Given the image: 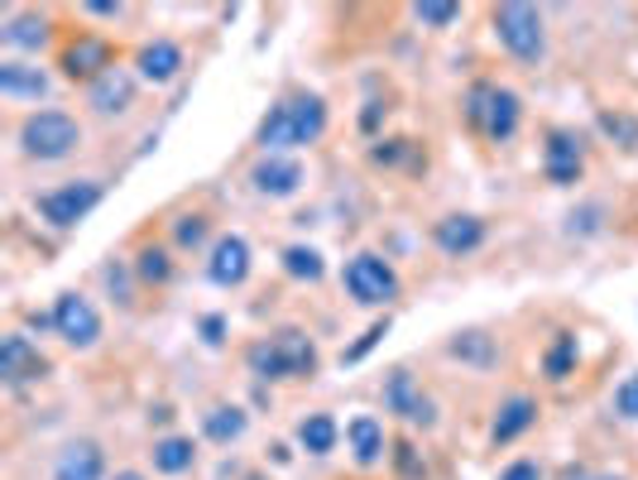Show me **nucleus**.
<instances>
[{"mask_svg": "<svg viewBox=\"0 0 638 480\" xmlns=\"http://www.w3.org/2000/svg\"><path fill=\"white\" fill-rule=\"evenodd\" d=\"M173 236H178V245H197V240L207 236V221H202V216H183V221L173 226Z\"/></svg>", "mask_w": 638, "mask_h": 480, "instance_id": "7c9ffc66", "label": "nucleus"}, {"mask_svg": "<svg viewBox=\"0 0 638 480\" xmlns=\"http://www.w3.org/2000/svg\"><path fill=\"white\" fill-rule=\"evenodd\" d=\"M284 269L293 274V279H308V284H317L322 274H327V264H322L317 250H308V245H288L284 250Z\"/></svg>", "mask_w": 638, "mask_h": 480, "instance_id": "393cba45", "label": "nucleus"}, {"mask_svg": "<svg viewBox=\"0 0 638 480\" xmlns=\"http://www.w3.org/2000/svg\"><path fill=\"white\" fill-rule=\"evenodd\" d=\"M567 480H619V476H595V471H571Z\"/></svg>", "mask_w": 638, "mask_h": 480, "instance_id": "4c0bfd02", "label": "nucleus"}, {"mask_svg": "<svg viewBox=\"0 0 638 480\" xmlns=\"http://www.w3.org/2000/svg\"><path fill=\"white\" fill-rule=\"evenodd\" d=\"M384 404H389L399 418H408V423H423V428L432 423V399L418 389L408 370H394L389 375V384H384Z\"/></svg>", "mask_w": 638, "mask_h": 480, "instance_id": "1a4fd4ad", "label": "nucleus"}, {"mask_svg": "<svg viewBox=\"0 0 638 480\" xmlns=\"http://www.w3.org/2000/svg\"><path fill=\"white\" fill-rule=\"evenodd\" d=\"M495 34L514 58H523V63H538V58L547 53L543 15H538L533 5H499L495 10Z\"/></svg>", "mask_w": 638, "mask_h": 480, "instance_id": "20e7f679", "label": "nucleus"}, {"mask_svg": "<svg viewBox=\"0 0 638 480\" xmlns=\"http://www.w3.org/2000/svg\"><path fill=\"white\" fill-rule=\"evenodd\" d=\"M212 279L221 288H236L250 279V245L240 236H221L212 245Z\"/></svg>", "mask_w": 638, "mask_h": 480, "instance_id": "9b49d317", "label": "nucleus"}, {"mask_svg": "<svg viewBox=\"0 0 638 480\" xmlns=\"http://www.w3.org/2000/svg\"><path fill=\"white\" fill-rule=\"evenodd\" d=\"M615 408H619L624 418H638V375H629V380H624L619 389H615Z\"/></svg>", "mask_w": 638, "mask_h": 480, "instance_id": "c756f323", "label": "nucleus"}, {"mask_svg": "<svg viewBox=\"0 0 638 480\" xmlns=\"http://www.w3.org/2000/svg\"><path fill=\"white\" fill-rule=\"evenodd\" d=\"M452 351H456V356H471V360H490V346H485V336H476V332H471V336H461V341H456Z\"/></svg>", "mask_w": 638, "mask_h": 480, "instance_id": "2f4dec72", "label": "nucleus"}, {"mask_svg": "<svg viewBox=\"0 0 638 480\" xmlns=\"http://www.w3.org/2000/svg\"><path fill=\"white\" fill-rule=\"evenodd\" d=\"M298 442H303L312 456L332 452L336 447V423H332L327 413H312V418H303V423H298Z\"/></svg>", "mask_w": 638, "mask_h": 480, "instance_id": "5701e85b", "label": "nucleus"}, {"mask_svg": "<svg viewBox=\"0 0 638 480\" xmlns=\"http://www.w3.org/2000/svg\"><path fill=\"white\" fill-rule=\"evenodd\" d=\"M394 456H399L404 476H423V466H418V461H413V447H408V442H399V447H394Z\"/></svg>", "mask_w": 638, "mask_h": 480, "instance_id": "f704fd0d", "label": "nucleus"}, {"mask_svg": "<svg viewBox=\"0 0 638 480\" xmlns=\"http://www.w3.org/2000/svg\"><path fill=\"white\" fill-rule=\"evenodd\" d=\"M346 288H351L356 303H389L394 293H399V274L389 269L380 255H356L346 264Z\"/></svg>", "mask_w": 638, "mask_h": 480, "instance_id": "0eeeda50", "label": "nucleus"}, {"mask_svg": "<svg viewBox=\"0 0 638 480\" xmlns=\"http://www.w3.org/2000/svg\"><path fill=\"white\" fill-rule=\"evenodd\" d=\"M533 418H538V404L528 399V394H514V399L499 408V418H495V442H499V447H504V442H514L519 432L533 428Z\"/></svg>", "mask_w": 638, "mask_h": 480, "instance_id": "a211bd4d", "label": "nucleus"}, {"mask_svg": "<svg viewBox=\"0 0 638 480\" xmlns=\"http://www.w3.org/2000/svg\"><path fill=\"white\" fill-rule=\"evenodd\" d=\"M101 197H106L101 183H92V178H77V183H63V188L44 192L39 212H44V221H53V226H77Z\"/></svg>", "mask_w": 638, "mask_h": 480, "instance_id": "423d86ee", "label": "nucleus"}, {"mask_svg": "<svg viewBox=\"0 0 638 480\" xmlns=\"http://www.w3.org/2000/svg\"><path fill=\"white\" fill-rule=\"evenodd\" d=\"M413 15L432 24V29H447V24L461 15V5H452V0H423V5H413Z\"/></svg>", "mask_w": 638, "mask_h": 480, "instance_id": "cd10ccee", "label": "nucleus"}, {"mask_svg": "<svg viewBox=\"0 0 638 480\" xmlns=\"http://www.w3.org/2000/svg\"><path fill=\"white\" fill-rule=\"evenodd\" d=\"M327 130V106L317 96H293V101H279L260 125V144L264 149H288V144H312Z\"/></svg>", "mask_w": 638, "mask_h": 480, "instance_id": "f03ea898", "label": "nucleus"}, {"mask_svg": "<svg viewBox=\"0 0 638 480\" xmlns=\"http://www.w3.org/2000/svg\"><path fill=\"white\" fill-rule=\"evenodd\" d=\"M106 471V456L96 442H72V447L58 456V466H53V480H101Z\"/></svg>", "mask_w": 638, "mask_h": 480, "instance_id": "4468645a", "label": "nucleus"}, {"mask_svg": "<svg viewBox=\"0 0 638 480\" xmlns=\"http://www.w3.org/2000/svg\"><path fill=\"white\" fill-rule=\"evenodd\" d=\"M178 68H183V53H178V44L154 39V44L140 48V72H144L149 82H168Z\"/></svg>", "mask_w": 638, "mask_h": 480, "instance_id": "6ab92c4d", "label": "nucleus"}, {"mask_svg": "<svg viewBox=\"0 0 638 480\" xmlns=\"http://www.w3.org/2000/svg\"><path fill=\"white\" fill-rule=\"evenodd\" d=\"M499 480H538V461H514Z\"/></svg>", "mask_w": 638, "mask_h": 480, "instance_id": "72a5a7b5", "label": "nucleus"}, {"mask_svg": "<svg viewBox=\"0 0 638 480\" xmlns=\"http://www.w3.org/2000/svg\"><path fill=\"white\" fill-rule=\"evenodd\" d=\"M250 370L264 380H303L317 370V346H312L308 332L284 327V332H274L269 341L250 346Z\"/></svg>", "mask_w": 638, "mask_h": 480, "instance_id": "f257e3e1", "label": "nucleus"}, {"mask_svg": "<svg viewBox=\"0 0 638 480\" xmlns=\"http://www.w3.org/2000/svg\"><path fill=\"white\" fill-rule=\"evenodd\" d=\"M351 447H356V461L360 466H375L380 456H384V432L375 418H356L351 423Z\"/></svg>", "mask_w": 638, "mask_h": 480, "instance_id": "412c9836", "label": "nucleus"}, {"mask_svg": "<svg viewBox=\"0 0 638 480\" xmlns=\"http://www.w3.org/2000/svg\"><path fill=\"white\" fill-rule=\"evenodd\" d=\"M480 240H485V221L480 216H447V221H437V245L447 255H471V250H480Z\"/></svg>", "mask_w": 638, "mask_h": 480, "instance_id": "f3484780", "label": "nucleus"}, {"mask_svg": "<svg viewBox=\"0 0 638 480\" xmlns=\"http://www.w3.org/2000/svg\"><path fill=\"white\" fill-rule=\"evenodd\" d=\"M466 116H471V125H480L490 140H509L514 130H519L523 106H519V96L504 92V87H476Z\"/></svg>", "mask_w": 638, "mask_h": 480, "instance_id": "39448f33", "label": "nucleus"}, {"mask_svg": "<svg viewBox=\"0 0 638 480\" xmlns=\"http://www.w3.org/2000/svg\"><path fill=\"white\" fill-rule=\"evenodd\" d=\"M192 442L188 437H164V442H154V466H159L164 476H183L188 466H192Z\"/></svg>", "mask_w": 638, "mask_h": 480, "instance_id": "4be33fe9", "label": "nucleus"}, {"mask_svg": "<svg viewBox=\"0 0 638 480\" xmlns=\"http://www.w3.org/2000/svg\"><path fill=\"white\" fill-rule=\"evenodd\" d=\"M20 144H24L29 159L53 164V159H68V154L82 144V125L68 111H39L20 125Z\"/></svg>", "mask_w": 638, "mask_h": 480, "instance_id": "7ed1b4c3", "label": "nucleus"}, {"mask_svg": "<svg viewBox=\"0 0 638 480\" xmlns=\"http://www.w3.org/2000/svg\"><path fill=\"white\" fill-rule=\"evenodd\" d=\"M384 332H389V322H375V327H370V332H365V336H360V341L351 346V351H346V360H360V356H365V351H370V346H375V341H380V336H384Z\"/></svg>", "mask_w": 638, "mask_h": 480, "instance_id": "473e14b6", "label": "nucleus"}, {"mask_svg": "<svg viewBox=\"0 0 638 480\" xmlns=\"http://www.w3.org/2000/svg\"><path fill=\"white\" fill-rule=\"evenodd\" d=\"M130 96H135V82H130L125 68H111V72H101V77L92 82V106L101 116H120L130 106Z\"/></svg>", "mask_w": 638, "mask_h": 480, "instance_id": "2eb2a0df", "label": "nucleus"}, {"mask_svg": "<svg viewBox=\"0 0 638 480\" xmlns=\"http://www.w3.org/2000/svg\"><path fill=\"white\" fill-rule=\"evenodd\" d=\"M0 92L5 96H39L48 92V77L39 68H24V63H0Z\"/></svg>", "mask_w": 638, "mask_h": 480, "instance_id": "aec40b11", "label": "nucleus"}, {"mask_svg": "<svg viewBox=\"0 0 638 480\" xmlns=\"http://www.w3.org/2000/svg\"><path fill=\"white\" fill-rule=\"evenodd\" d=\"M116 480H144V476H140V471H120Z\"/></svg>", "mask_w": 638, "mask_h": 480, "instance_id": "58836bf2", "label": "nucleus"}, {"mask_svg": "<svg viewBox=\"0 0 638 480\" xmlns=\"http://www.w3.org/2000/svg\"><path fill=\"white\" fill-rule=\"evenodd\" d=\"M87 10H92V15H120L116 0H87Z\"/></svg>", "mask_w": 638, "mask_h": 480, "instance_id": "c9c22d12", "label": "nucleus"}, {"mask_svg": "<svg viewBox=\"0 0 638 480\" xmlns=\"http://www.w3.org/2000/svg\"><path fill=\"white\" fill-rule=\"evenodd\" d=\"M63 72L72 82L77 77H101V72H111V44L106 39H87V34H82L77 44H68L63 48Z\"/></svg>", "mask_w": 638, "mask_h": 480, "instance_id": "9d476101", "label": "nucleus"}, {"mask_svg": "<svg viewBox=\"0 0 638 480\" xmlns=\"http://www.w3.org/2000/svg\"><path fill=\"white\" fill-rule=\"evenodd\" d=\"M48 39V20L44 15H15L5 24V44L15 48H39Z\"/></svg>", "mask_w": 638, "mask_h": 480, "instance_id": "b1692460", "label": "nucleus"}, {"mask_svg": "<svg viewBox=\"0 0 638 480\" xmlns=\"http://www.w3.org/2000/svg\"><path fill=\"white\" fill-rule=\"evenodd\" d=\"M168 274H173V264H168V255H164V250H144V255H140V279L144 284H168Z\"/></svg>", "mask_w": 638, "mask_h": 480, "instance_id": "c85d7f7f", "label": "nucleus"}, {"mask_svg": "<svg viewBox=\"0 0 638 480\" xmlns=\"http://www.w3.org/2000/svg\"><path fill=\"white\" fill-rule=\"evenodd\" d=\"M571 365H576V336L562 332L557 341L547 346V360H543V370H547V380H567L571 375Z\"/></svg>", "mask_w": 638, "mask_h": 480, "instance_id": "bb28decb", "label": "nucleus"}, {"mask_svg": "<svg viewBox=\"0 0 638 480\" xmlns=\"http://www.w3.org/2000/svg\"><path fill=\"white\" fill-rule=\"evenodd\" d=\"M543 168H547L552 183H576V178H581V140H571L567 130H557V135L547 140Z\"/></svg>", "mask_w": 638, "mask_h": 480, "instance_id": "dca6fc26", "label": "nucleus"}, {"mask_svg": "<svg viewBox=\"0 0 638 480\" xmlns=\"http://www.w3.org/2000/svg\"><path fill=\"white\" fill-rule=\"evenodd\" d=\"M240 432H245V413H240V408H212L207 413V437L212 442H236Z\"/></svg>", "mask_w": 638, "mask_h": 480, "instance_id": "a878e982", "label": "nucleus"}, {"mask_svg": "<svg viewBox=\"0 0 638 480\" xmlns=\"http://www.w3.org/2000/svg\"><path fill=\"white\" fill-rule=\"evenodd\" d=\"M53 327L68 346H92L101 336V317H96V308L82 293H63L53 303Z\"/></svg>", "mask_w": 638, "mask_h": 480, "instance_id": "6e6552de", "label": "nucleus"}, {"mask_svg": "<svg viewBox=\"0 0 638 480\" xmlns=\"http://www.w3.org/2000/svg\"><path fill=\"white\" fill-rule=\"evenodd\" d=\"M48 370V360L34 351L24 336H5L0 341V375H5L10 384H24V380H39Z\"/></svg>", "mask_w": 638, "mask_h": 480, "instance_id": "f8f14e48", "label": "nucleus"}, {"mask_svg": "<svg viewBox=\"0 0 638 480\" xmlns=\"http://www.w3.org/2000/svg\"><path fill=\"white\" fill-rule=\"evenodd\" d=\"M202 332H207V341H221V317H207L202 322Z\"/></svg>", "mask_w": 638, "mask_h": 480, "instance_id": "e433bc0d", "label": "nucleus"}, {"mask_svg": "<svg viewBox=\"0 0 638 480\" xmlns=\"http://www.w3.org/2000/svg\"><path fill=\"white\" fill-rule=\"evenodd\" d=\"M250 183H255L264 197H288V192H298V183H303V164L298 159H264V164H255Z\"/></svg>", "mask_w": 638, "mask_h": 480, "instance_id": "ddd939ff", "label": "nucleus"}]
</instances>
